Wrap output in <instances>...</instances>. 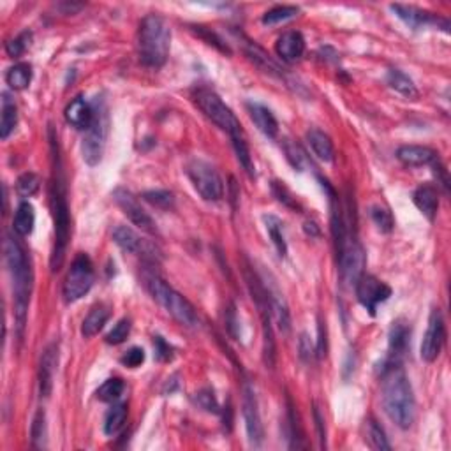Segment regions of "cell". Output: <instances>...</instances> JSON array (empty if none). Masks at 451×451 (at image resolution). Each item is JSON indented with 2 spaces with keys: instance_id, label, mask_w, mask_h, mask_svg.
Returning a JSON list of instances; mask_svg holds the SVG:
<instances>
[{
  "instance_id": "32",
  "label": "cell",
  "mask_w": 451,
  "mask_h": 451,
  "mask_svg": "<svg viewBox=\"0 0 451 451\" xmlns=\"http://www.w3.org/2000/svg\"><path fill=\"white\" fill-rule=\"evenodd\" d=\"M263 221H264V226H266L268 236H270L271 242H273L278 256L284 257L285 254H288V243H285L284 231H282V222L278 221L275 215H264Z\"/></svg>"
},
{
  "instance_id": "22",
  "label": "cell",
  "mask_w": 451,
  "mask_h": 451,
  "mask_svg": "<svg viewBox=\"0 0 451 451\" xmlns=\"http://www.w3.org/2000/svg\"><path fill=\"white\" fill-rule=\"evenodd\" d=\"M412 199L414 204L418 206V210L425 215L428 221H433L437 214V208H439V192H437V187L425 183V185L418 187L412 194Z\"/></svg>"
},
{
  "instance_id": "14",
  "label": "cell",
  "mask_w": 451,
  "mask_h": 451,
  "mask_svg": "<svg viewBox=\"0 0 451 451\" xmlns=\"http://www.w3.org/2000/svg\"><path fill=\"white\" fill-rule=\"evenodd\" d=\"M337 257L344 282L356 284L358 278L363 275V268H365V252H363L362 245L356 240L349 238Z\"/></svg>"
},
{
  "instance_id": "28",
  "label": "cell",
  "mask_w": 451,
  "mask_h": 451,
  "mask_svg": "<svg viewBox=\"0 0 451 451\" xmlns=\"http://www.w3.org/2000/svg\"><path fill=\"white\" fill-rule=\"evenodd\" d=\"M6 81L13 90H25L32 81V67L30 63H14L6 73Z\"/></svg>"
},
{
  "instance_id": "11",
  "label": "cell",
  "mask_w": 451,
  "mask_h": 451,
  "mask_svg": "<svg viewBox=\"0 0 451 451\" xmlns=\"http://www.w3.org/2000/svg\"><path fill=\"white\" fill-rule=\"evenodd\" d=\"M356 296L358 302L369 310L372 316H376V310L379 303H384L391 296V288L384 284L383 280L376 278L373 275H365L358 278L356 282Z\"/></svg>"
},
{
  "instance_id": "17",
  "label": "cell",
  "mask_w": 451,
  "mask_h": 451,
  "mask_svg": "<svg viewBox=\"0 0 451 451\" xmlns=\"http://www.w3.org/2000/svg\"><path fill=\"white\" fill-rule=\"evenodd\" d=\"M56 363H58V347L56 344H51L44 349L41 356V365H39V391L44 398L49 397L53 390Z\"/></svg>"
},
{
  "instance_id": "13",
  "label": "cell",
  "mask_w": 451,
  "mask_h": 451,
  "mask_svg": "<svg viewBox=\"0 0 451 451\" xmlns=\"http://www.w3.org/2000/svg\"><path fill=\"white\" fill-rule=\"evenodd\" d=\"M113 199H115V203L122 208L123 214L130 218V222H132L134 226H137V228L143 229V231L150 233V235L157 233V226H155L154 218L144 211V208L141 206L140 201H137V197L134 196L132 192H129V190L125 189H115L113 190Z\"/></svg>"
},
{
  "instance_id": "19",
  "label": "cell",
  "mask_w": 451,
  "mask_h": 451,
  "mask_svg": "<svg viewBox=\"0 0 451 451\" xmlns=\"http://www.w3.org/2000/svg\"><path fill=\"white\" fill-rule=\"evenodd\" d=\"M264 288H266L268 303H270L271 316H273L275 321H277L280 331L289 333V330H291V314H289L288 303H285L280 289L277 288V284H264Z\"/></svg>"
},
{
  "instance_id": "6",
  "label": "cell",
  "mask_w": 451,
  "mask_h": 451,
  "mask_svg": "<svg viewBox=\"0 0 451 451\" xmlns=\"http://www.w3.org/2000/svg\"><path fill=\"white\" fill-rule=\"evenodd\" d=\"M194 101H196L197 108L204 113L208 120L215 123L218 129H222L224 132L229 134V137L242 136V123L236 118L235 113L231 111V108L222 102V99L218 97L215 92L208 90V88H201L194 95Z\"/></svg>"
},
{
  "instance_id": "18",
  "label": "cell",
  "mask_w": 451,
  "mask_h": 451,
  "mask_svg": "<svg viewBox=\"0 0 451 451\" xmlns=\"http://www.w3.org/2000/svg\"><path fill=\"white\" fill-rule=\"evenodd\" d=\"M397 159L409 168L433 164L437 161V152L421 144H404L397 150Z\"/></svg>"
},
{
  "instance_id": "51",
  "label": "cell",
  "mask_w": 451,
  "mask_h": 451,
  "mask_svg": "<svg viewBox=\"0 0 451 451\" xmlns=\"http://www.w3.org/2000/svg\"><path fill=\"white\" fill-rule=\"evenodd\" d=\"M323 323L319 324V342H317V358H324L326 356V333H324Z\"/></svg>"
},
{
  "instance_id": "29",
  "label": "cell",
  "mask_w": 451,
  "mask_h": 451,
  "mask_svg": "<svg viewBox=\"0 0 451 451\" xmlns=\"http://www.w3.org/2000/svg\"><path fill=\"white\" fill-rule=\"evenodd\" d=\"M386 81L393 90H397L398 94L405 95L409 99L418 97V90H416V85L412 83L411 78L405 73H402L400 69H390L386 74Z\"/></svg>"
},
{
  "instance_id": "33",
  "label": "cell",
  "mask_w": 451,
  "mask_h": 451,
  "mask_svg": "<svg viewBox=\"0 0 451 451\" xmlns=\"http://www.w3.org/2000/svg\"><path fill=\"white\" fill-rule=\"evenodd\" d=\"M127 419V405L125 404H115L108 411L104 418V433L106 435H115L122 430Z\"/></svg>"
},
{
  "instance_id": "12",
  "label": "cell",
  "mask_w": 451,
  "mask_h": 451,
  "mask_svg": "<svg viewBox=\"0 0 451 451\" xmlns=\"http://www.w3.org/2000/svg\"><path fill=\"white\" fill-rule=\"evenodd\" d=\"M242 407H243V419H245L247 437H249L252 446L259 447L264 439V430H263V423H261L259 407H257L256 391H254V388L250 386L249 383L243 384Z\"/></svg>"
},
{
  "instance_id": "50",
  "label": "cell",
  "mask_w": 451,
  "mask_h": 451,
  "mask_svg": "<svg viewBox=\"0 0 451 451\" xmlns=\"http://www.w3.org/2000/svg\"><path fill=\"white\" fill-rule=\"evenodd\" d=\"M299 356H302V359H305V362H310V358L314 356L312 344H310V338L307 337L305 333L299 338Z\"/></svg>"
},
{
  "instance_id": "24",
  "label": "cell",
  "mask_w": 451,
  "mask_h": 451,
  "mask_svg": "<svg viewBox=\"0 0 451 451\" xmlns=\"http://www.w3.org/2000/svg\"><path fill=\"white\" fill-rule=\"evenodd\" d=\"M109 316H111V310L106 305H97L88 312V316L83 319V324H81V335L85 338H90L94 335H97L99 331L104 328V324L108 323Z\"/></svg>"
},
{
  "instance_id": "38",
  "label": "cell",
  "mask_w": 451,
  "mask_h": 451,
  "mask_svg": "<svg viewBox=\"0 0 451 451\" xmlns=\"http://www.w3.org/2000/svg\"><path fill=\"white\" fill-rule=\"evenodd\" d=\"M298 14V7L295 6H277L271 7L270 11H266L263 16V23L264 25H277L280 21L291 20Z\"/></svg>"
},
{
  "instance_id": "31",
  "label": "cell",
  "mask_w": 451,
  "mask_h": 451,
  "mask_svg": "<svg viewBox=\"0 0 451 451\" xmlns=\"http://www.w3.org/2000/svg\"><path fill=\"white\" fill-rule=\"evenodd\" d=\"M243 44H245L247 56H249L252 62H256L257 66L263 67V69H266V73H273V74H278V76H282L280 67H278L277 63H275L273 60L270 58V55H268V53L264 51L263 48H259V46H257L256 42H252V41H245Z\"/></svg>"
},
{
  "instance_id": "9",
  "label": "cell",
  "mask_w": 451,
  "mask_h": 451,
  "mask_svg": "<svg viewBox=\"0 0 451 451\" xmlns=\"http://www.w3.org/2000/svg\"><path fill=\"white\" fill-rule=\"evenodd\" d=\"M95 109L94 120H92L90 127L87 129V134L81 143V154H83V161L88 166H95L101 162L102 154H104L106 137H108V111L106 106H99Z\"/></svg>"
},
{
  "instance_id": "27",
  "label": "cell",
  "mask_w": 451,
  "mask_h": 451,
  "mask_svg": "<svg viewBox=\"0 0 451 451\" xmlns=\"http://www.w3.org/2000/svg\"><path fill=\"white\" fill-rule=\"evenodd\" d=\"M113 240H115L116 245L122 250L129 254H140L143 252V242L137 236V233H134L132 229L127 228V226H116L113 229Z\"/></svg>"
},
{
  "instance_id": "30",
  "label": "cell",
  "mask_w": 451,
  "mask_h": 451,
  "mask_svg": "<svg viewBox=\"0 0 451 451\" xmlns=\"http://www.w3.org/2000/svg\"><path fill=\"white\" fill-rule=\"evenodd\" d=\"M18 123V108L14 101L7 94H4L2 99V116H0V137L7 140L11 136Z\"/></svg>"
},
{
  "instance_id": "2",
  "label": "cell",
  "mask_w": 451,
  "mask_h": 451,
  "mask_svg": "<svg viewBox=\"0 0 451 451\" xmlns=\"http://www.w3.org/2000/svg\"><path fill=\"white\" fill-rule=\"evenodd\" d=\"M383 407L388 418L400 428H409L414 421V393L400 363L388 362L383 369Z\"/></svg>"
},
{
  "instance_id": "21",
  "label": "cell",
  "mask_w": 451,
  "mask_h": 451,
  "mask_svg": "<svg viewBox=\"0 0 451 451\" xmlns=\"http://www.w3.org/2000/svg\"><path fill=\"white\" fill-rule=\"evenodd\" d=\"M247 111H249L250 118L256 123L257 129L264 134L266 137L273 140L278 132V123L273 113L266 108V106L259 104V102H247Z\"/></svg>"
},
{
  "instance_id": "20",
  "label": "cell",
  "mask_w": 451,
  "mask_h": 451,
  "mask_svg": "<svg viewBox=\"0 0 451 451\" xmlns=\"http://www.w3.org/2000/svg\"><path fill=\"white\" fill-rule=\"evenodd\" d=\"M66 120L67 123H70L76 129H85L87 130L90 127L92 120H94L95 109L94 106L88 101H85L83 97H76L67 104L66 108Z\"/></svg>"
},
{
  "instance_id": "7",
  "label": "cell",
  "mask_w": 451,
  "mask_h": 451,
  "mask_svg": "<svg viewBox=\"0 0 451 451\" xmlns=\"http://www.w3.org/2000/svg\"><path fill=\"white\" fill-rule=\"evenodd\" d=\"M185 173L189 180L192 182L194 189L197 190L203 199L206 201H218L224 196V183H222L221 175L217 169L206 161L201 159H192L189 164L185 166Z\"/></svg>"
},
{
  "instance_id": "44",
  "label": "cell",
  "mask_w": 451,
  "mask_h": 451,
  "mask_svg": "<svg viewBox=\"0 0 451 451\" xmlns=\"http://www.w3.org/2000/svg\"><path fill=\"white\" fill-rule=\"evenodd\" d=\"M28 39H30V34H28V32H23V34L18 35V37L11 39V41L6 44L7 55L13 56V58L23 55V51L27 49V46H28Z\"/></svg>"
},
{
  "instance_id": "37",
  "label": "cell",
  "mask_w": 451,
  "mask_h": 451,
  "mask_svg": "<svg viewBox=\"0 0 451 451\" xmlns=\"http://www.w3.org/2000/svg\"><path fill=\"white\" fill-rule=\"evenodd\" d=\"M366 435H369L366 439H369L370 447H373V450H390L391 447L386 439V433H384V430L381 428V425L376 419H370L366 423Z\"/></svg>"
},
{
  "instance_id": "3",
  "label": "cell",
  "mask_w": 451,
  "mask_h": 451,
  "mask_svg": "<svg viewBox=\"0 0 451 451\" xmlns=\"http://www.w3.org/2000/svg\"><path fill=\"white\" fill-rule=\"evenodd\" d=\"M4 256H6L7 268L13 278V296H14V317L18 324V335L21 337L27 321L28 303L32 292V268L27 252L18 240L7 235L4 240Z\"/></svg>"
},
{
  "instance_id": "48",
  "label": "cell",
  "mask_w": 451,
  "mask_h": 451,
  "mask_svg": "<svg viewBox=\"0 0 451 451\" xmlns=\"http://www.w3.org/2000/svg\"><path fill=\"white\" fill-rule=\"evenodd\" d=\"M154 347H155V358H157L159 362H168V359H171L173 356L171 347H169V344L164 340V338L155 337Z\"/></svg>"
},
{
  "instance_id": "1",
  "label": "cell",
  "mask_w": 451,
  "mask_h": 451,
  "mask_svg": "<svg viewBox=\"0 0 451 451\" xmlns=\"http://www.w3.org/2000/svg\"><path fill=\"white\" fill-rule=\"evenodd\" d=\"M55 136H51V150H53V176L51 185H49V201H51V211H53V222H55V243H53L51 250V264L53 271H58L62 268L63 259H66L67 243H69L70 235V215H69V204H67V189H66V178L62 173V162H60L58 152L55 143Z\"/></svg>"
},
{
  "instance_id": "23",
  "label": "cell",
  "mask_w": 451,
  "mask_h": 451,
  "mask_svg": "<svg viewBox=\"0 0 451 451\" xmlns=\"http://www.w3.org/2000/svg\"><path fill=\"white\" fill-rule=\"evenodd\" d=\"M409 335H411V330H409L407 324L402 323V321L393 323L390 330V358H388V362L400 363L398 359L407 351Z\"/></svg>"
},
{
  "instance_id": "40",
  "label": "cell",
  "mask_w": 451,
  "mask_h": 451,
  "mask_svg": "<svg viewBox=\"0 0 451 451\" xmlns=\"http://www.w3.org/2000/svg\"><path fill=\"white\" fill-rule=\"evenodd\" d=\"M39 187H41V178L35 173H23L16 182L18 194L23 197L34 196L39 190Z\"/></svg>"
},
{
  "instance_id": "4",
  "label": "cell",
  "mask_w": 451,
  "mask_h": 451,
  "mask_svg": "<svg viewBox=\"0 0 451 451\" xmlns=\"http://www.w3.org/2000/svg\"><path fill=\"white\" fill-rule=\"evenodd\" d=\"M169 41H171V32L166 21L157 14L144 16L137 30L140 62L154 69L164 66L169 56Z\"/></svg>"
},
{
  "instance_id": "45",
  "label": "cell",
  "mask_w": 451,
  "mask_h": 451,
  "mask_svg": "<svg viewBox=\"0 0 451 451\" xmlns=\"http://www.w3.org/2000/svg\"><path fill=\"white\" fill-rule=\"evenodd\" d=\"M271 190H273L275 197H277V199L280 201V203H284L285 206L295 208V210H296V208H299L298 203H296V197L291 196V192H289V190L285 189V185L282 182H273V183H271Z\"/></svg>"
},
{
  "instance_id": "26",
  "label": "cell",
  "mask_w": 451,
  "mask_h": 451,
  "mask_svg": "<svg viewBox=\"0 0 451 451\" xmlns=\"http://www.w3.org/2000/svg\"><path fill=\"white\" fill-rule=\"evenodd\" d=\"M34 224H35L34 206H32L28 201H23V203L18 204L16 208V214H14V218H13V229L16 231V235L28 236L32 231H34Z\"/></svg>"
},
{
  "instance_id": "49",
  "label": "cell",
  "mask_w": 451,
  "mask_h": 451,
  "mask_svg": "<svg viewBox=\"0 0 451 451\" xmlns=\"http://www.w3.org/2000/svg\"><path fill=\"white\" fill-rule=\"evenodd\" d=\"M314 419H316V426H317V433H319L321 447H324V444H326V426H324V418H323V414H321L319 407H314Z\"/></svg>"
},
{
  "instance_id": "34",
  "label": "cell",
  "mask_w": 451,
  "mask_h": 451,
  "mask_svg": "<svg viewBox=\"0 0 451 451\" xmlns=\"http://www.w3.org/2000/svg\"><path fill=\"white\" fill-rule=\"evenodd\" d=\"M231 141H233V148H235L236 159H238V162L242 164V168L245 169L247 175L252 178V176L256 175V171H254V162H252V157H250L249 144H247L245 137H243L242 134V136L231 137Z\"/></svg>"
},
{
  "instance_id": "46",
  "label": "cell",
  "mask_w": 451,
  "mask_h": 451,
  "mask_svg": "<svg viewBox=\"0 0 451 451\" xmlns=\"http://www.w3.org/2000/svg\"><path fill=\"white\" fill-rule=\"evenodd\" d=\"M196 404L208 412H218V404L214 397V391L210 390H203L196 393Z\"/></svg>"
},
{
  "instance_id": "36",
  "label": "cell",
  "mask_w": 451,
  "mask_h": 451,
  "mask_svg": "<svg viewBox=\"0 0 451 451\" xmlns=\"http://www.w3.org/2000/svg\"><path fill=\"white\" fill-rule=\"evenodd\" d=\"M143 199L148 201L152 206L161 208V210H173L175 208V196L169 190H147V192H143Z\"/></svg>"
},
{
  "instance_id": "8",
  "label": "cell",
  "mask_w": 451,
  "mask_h": 451,
  "mask_svg": "<svg viewBox=\"0 0 451 451\" xmlns=\"http://www.w3.org/2000/svg\"><path fill=\"white\" fill-rule=\"evenodd\" d=\"M94 264L87 254H80L74 257L69 271H67L66 282H63V298L67 303L78 302L83 298L94 285Z\"/></svg>"
},
{
  "instance_id": "25",
  "label": "cell",
  "mask_w": 451,
  "mask_h": 451,
  "mask_svg": "<svg viewBox=\"0 0 451 451\" xmlns=\"http://www.w3.org/2000/svg\"><path fill=\"white\" fill-rule=\"evenodd\" d=\"M307 141H309L310 148H312L314 154L324 162H331L333 161V143H331L330 136L324 134L323 130L319 129H312L307 132Z\"/></svg>"
},
{
  "instance_id": "15",
  "label": "cell",
  "mask_w": 451,
  "mask_h": 451,
  "mask_svg": "<svg viewBox=\"0 0 451 451\" xmlns=\"http://www.w3.org/2000/svg\"><path fill=\"white\" fill-rule=\"evenodd\" d=\"M391 11H393L402 21H405V23L412 28L425 27V25H439V23H443L444 27H450L447 20H443V18H439L437 14L428 13V11H421L418 9V7L393 4V6H391Z\"/></svg>"
},
{
  "instance_id": "47",
  "label": "cell",
  "mask_w": 451,
  "mask_h": 451,
  "mask_svg": "<svg viewBox=\"0 0 451 451\" xmlns=\"http://www.w3.org/2000/svg\"><path fill=\"white\" fill-rule=\"evenodd\" d=\"M122 365L129 366V369H137L141 363L144 362V351L141 347H130L125 354L122 356Z\"/></svg>"
},
{
  "instance_id": "35",
  "label": "cell",
  "mask_w": 451,
  "mask_h": 451,
  "mask_svg": "<svg viewBox=\"0 0 451 451\" xmlns=\"http://www.w3.org/2000/svg\"><path fill=\"white\" fill-rule=\"evenodd\" d=\"M123 381L118 379V377H111V379L104 381V383L99 386L97 390V398L102 402H115L122 397L123 393Z\"/></svg>"
},
{
  "instance_id": "43",
  "label": "cell",
  "mask_w": 451,
  "mask_h": 451,
  "mask_svg": "<svg viewBox=\"0 0 451 451\" xmlns=\"http://www.w3.org/2000/svg\"><path fill=\"white\" fill-rule=\"evenodd\" d=\"M30 433H32V443H34V446H37V447L44 446V439H46L44 411H37L34 421H32Z\"/></svg>"
},
{
  "instance_id": "10",
  "label": "cell",
  "mask_w": 451,
  "mask_h": 451,
  "mask_svg": "<svg viewBox=\"0 0 451 451\" xmlns=\"http://www.w3.org/2000/svg\"><path fill=\"white\" fill-rule=\"evenodd\" d=\"M446 342V324H444V317L439 309H433L428 317V326H426L425 337L421 342V358L426 363H432L439 358L440 351Z\"/></svg>"
},
{
  "instance_id": "41",
  "label": "cell",
  "mask_w": 451,
  "mask_h": 451,
  "mask_svg": "<svg viewBox=\"0 0 451 451\" xmlns=\"http://www.w3.org/2000/svg\"><path fill=\"white\" fill-rule=\"evenodd\" d=\"M282 147H284L285 157H288L289 164L295 169H298V171H302L303 166H305V154H303L302 148L296 143H292L291 140H284Z\"/></svg>"
},
{
  "instance_id": "42",
  "label": "cell",
  "mask_w": 451,
  "mask_h": 451,
  "mask_svg": "<svg viewBox=\"0 0 451 451\" xmlns=\"http://www.w3.org/2000/svg\"><path fill=\"white\" fill-rule=\"evenodd\" d=\"M130 333V321L129 319H120L118 323L113 326V330L106 335V342L111 345H118L122 342H125V338Z\"/></svg>"
},
{
  "instance_id": "39",
  "label": "cell",
  "mask_w": 451,
  "mask_h": 451,
  "mask_svg": "<svg viewBox=\"0 0 451 451\" xmlns=\"http://www.w3.org/2000/svg\"><path fill=\"white\" fill-rule=\"evenodd\" d=\"M370 217H372L373 224L379 228V231L390 233L395 228V218L391 215V211L384 206H372L370 208Z\"/></svg>"
},
{
  "instance_id": "16",
  "label": "cell",
  "mask_w": 451,
  "mask_h": 451,
  "mask_svg": "<svg viewBox=\"0 0 451 451\" xmlns=\"http://www.w3.org/2000/svg\"><path fill=\"white\" fill-rule=\"evenodd\" d=\"M275 51H277V55L280 56L284 62H296V60L302 58L303 53H305V39H303V35L296 30L284 32V34L277 39V42H275Z\"/></svg>"
},
{
  "instance_id": "5",
  "label": "cell",
  "mask_w": 451,
  "mask_h": 451,
  "mask_svg": "<svg viewBox=\"0 0 451 451\" xmlns=\"http://www.w3.org/2000/svg\"><path fill=\"white\" fill-rule=\"evenodd\" d=\"M144 284H147V289L152 295V298H154L173 319L178 321L182 326L196 328L197 324H199V317H197V312L192 307V303H190L185 296L180 295L178 291H175L168 282H164L161 277L152 273L144 277Z\"/></svg>"
}]
</instances>
